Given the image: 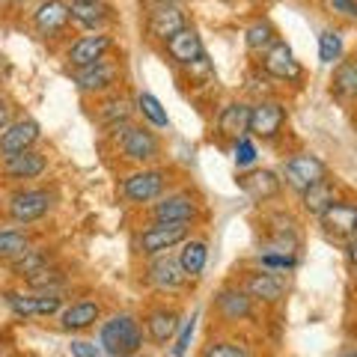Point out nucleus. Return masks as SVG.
I'll return each mask as SVG.
<instances>
[{"instance_id":"nucleus-2","label":"nucleus","mask_w":357,"mask_h":357,"mask_svg":"<svg viewBox=\"0 0 357 357\" xmlns=\"http://www.w3.org/2000/svg\"><path fill=\"white\" fill-rule=\"evenodd\" d=\"M116 137H119V149L128 161L146 164V161L158 158V152H161V143H158V137H155V131L143 128V126H131L128 122V126H122L116 131Z\"/></svg>"},{"instance_id":"nucleus-40","label":"nucleus","mask_w":357,"mask_h":357,"mask_svg":"<svg viewBox=\"0 0 357 357\" xmlns=\"http://www.w3.org/2000/svg\"><path fill=\"white\" fill-rule=\"evenodd\" d=\"M256 161V143L244 134V137L236 140V164L238 167H250Z\"/></svg>"},{"instance_id":"nucleus-5","label":"nucleus","mask_w":357,"mask_h":357,"mask_svg":"<svg viewBox=\"0 0 357 357\" xmlns=\"http://www.w3.org/2000/svg\"><path fill=\"white\" fill-rule=\"evenodd\" d=\"M286 122V107L280 102H271V98H262L250 107L248 116V134H253L256 140H274L280 134Z\"/></svg>"},{"instance_id":"nucleus-10","label":"nucleus","mask_w":357,"mask_h":357,"mask_svg":"<svg viewBox=\"0 0 357 357\" xmlns=\"http://www.w3.org/2000/svg\"><path fill=\"white\" fill-rule=\"evenodd\" d=\"M39 140V122L36 119H15L0 131V158H9V155L27 152L33 149V143Z\"/></svg>"},{"instance_id":"nucleus-6","label":"nucleus","mask_w":357,"mask_h":357,"mask_svg":"<svg viewBox=\"0 0 357 357\" xmlns=\"http://www.w3.org/2000/svg\"><path fill=\"white\" fill-rule=\"evenodd\" d=\"M51 206H54L51 191H45V188H27V191H18L9 199V218L15 223H33L48 215Z\"/></svg>"},{"instance_id":"nucleus-35","label":"nucleus","mask_w":357,"mask_h":357,"mask_svg":"<svg viewBox=\"0 0 357 357\" xmlns=\"http://www.w3.org/2000/svg\"><path fill=\"white\" fill-rule=\"evenodd\" d=\"M137 110L143 114V119L152 122L155 128H167V126H170V116H167L164 105H161L152 93H140V96H137Z\"/></svg>"},{"instance_id":"nucleus-16","label":"nucleus","mask_w":357,"mask_h":357,"mask_svg":"<svg viewBox=\"0 0 357 357\" xmlns=\"http://www.w3.org/2000/svg\"><path fill=\"white\" fill-rule=\"evenodd\" d=\"M155 223H191L197 218V203L188 194H170L152 206Z\"/></svg>"},{"instance_id":"nucleus-20","label":"nucleus","mask_w":357,"mask_h":357,"mask_svg":"<svg viewBox=\"0 0 357 357\" xmlns=\"http://www.w3.org/2000/svg\"><path fill=\"white\" fill-rule=\"evenodd\" d=\"M182 27H188L185 24V13L176 3H158L149 13V33H152L155 39L167 42L170 36H176Z\"/></svg>"},{"instance_id":"nucleus-34","label":"nucleus","mask_w":357,"mask_h":357,"mask_svg":"<svg viewBox=\"0 0 357 357\" xmlns=\"http://www.w3.org/2000/svg\"><path fill=\"white\" fill-rule=\"evenodd\" d=\"M244 42H248L250 51H265L268 45H274L277 42V33L271 27V21H265V18L253 21V24L244 30Z\"/></svg>"},{"instance_id":"nucleus-9","label":"nucleus","mask_w":357,"mask_h":357,"mask_svg":"<svg viewBox=\"0 0 357 357\" xmlns=\"http://www.w3.org/2000/svg\"><path fill=\"white\" fill-rule=\"evenodd\" d=\"M262 69L268 77H277V81H301V63L295 60L292 48L286 42L277 39L274 45H268L262 54Z\"/></svg>"},{"instance_id":"nucleus-27","label":"nucleus","mask_w":357,"mask_h":357,"mask_svg":"<svg viewBox=\"0 0 357 357\" xmlns=\"http://www.w3.org/2000/svg\"><path fill=\"white\" fill-rule=\"evenodd\" d=\"M218 310L227 321H238V319H250V298L241 289H223L218 295Z\"/></svg>"},{"instance_id":"nucleus-25","label":"nucleus","mask_w":357,"mask_h":357,"mask_svg":"<svg viewBox=\"0 0 357 357\" xmlns=\"http://www.w3.org/2000/svg\"><path fill=\"white\" fill-rule=\"evenodd\" d=\"M98 316H102V310H98L96 301H77V304L63 310L60 321H63V331H84L89 325H96Z\"/></svg>"},{"instance_id":"nucleus-29","label":"nucleus","mask_w":357,"mask_h":357,"mask_svg":"<svg viewBox=\"0 0 357 357\" xmlns=\"http://www.w3.org/2000/svg\"><path fill=\"white\" fill-rule=\"evenodd\" d=\"M331 93L342 98V102H349V98L357 93V66L351 60H342L337 66V72H333V84H331Z\"/></svg>"},{"instance_id":"nucleus-12","label":"nucleus","mask_w":357,"mask_h":357,"mask_svg":"<svg viewBox=\"0 0 357 357\" xmlns=\"http://www.w3.org/2000/svg\"><path fill=\"white\" fill-rule=\"evenodd\" d=\"M6 304L13 307L15 316H54L63 307V298L57 292H39V295H21L6 292Z\"/></svg>"},{"instance_id":"nucleus-39","label":"nucleus","mask_w":357,"mask_h":357,"mask_svg":"<svg viewBox=\"0 0 357 357\" xmlns=\"http://www.w3.org/2000/svg\"><path fill=\"white\" fill-rule=\"evenodd\" d=\"M203 357H250V354L236 342H211L203 351Z\"/></svg>"},{"instance_id":"nucleus-15","label":"nucleus","mask_w":357,"mask_h":357,"mask_svg":"<svg viewBox=\"0 0 357 357\" xmlns=\"http://www.w3.org/2000/svg\"><path fill=\"white\" fill-rule=\"evenodd\" d=\"M167 51L178 66H194L206 57V48H203V39L194 27H182L176 36L167 39Z\"/></svg>"},{"instance_id":"nucleus-32","label":"nucleus","mask_w":357,"mask_h":357,"mask_svg":"<svg viewBox=\"0 0 357 357\" xmlns=\"http://www.w3.org/2000/svg\"><path fill=\"white\" fill-rule=\"evenodd\" d=\"M131 102L126 96H116V98H110V102L102 107V122L105 126H110L114 131H119L122 126H128V119H131Z\"/></svg>"},{"instance_id":"nucleus-22","label":"nucleus","mask_w":357,"mask_h":357,"mask_svg":"<svg viewBox=\"0 0 357 357\" xmlns=\"http://www.w3.org/2000/svg\"><path fill=\"white\" fill-rule=\"evenodd\" d=\"M69 15L84 30H98L110 18V6L105 0H69Z\"/></svg>"},{"instance_id":"nucleus-4","label":"nucleus","mask_w":357,"mask_h":357,"mask_svg":"<svg viewBox=\"0 0 357 357\" xmlns=\"http://www.w3.org/2000/svg\"><path fill=\"white\" fill-rule=\"evenodd\" d=\"M191 227L188 223H152V227L137 238V253L143 256H161L164 250L176 248L188 238Z\"/></svg>"},{"instance_id":"nucleus-1","label":"nucleus","mask_w":357,"mask_h":357,"mask_svg":"<svg viewBox=\"0 0 357 357\" xmlns=\"http://www.w3.org/2000/svg\"><path fill=\"white\" fill-rule=\"evenodd\" d=\"M140 345H143L140 325L134 316H128V312L107 319L102 325V349L110 357H131V354L140 351Z\"/></svg>"},{"instance_id":"nucleus-37","label":"nucleus","mask_w":357,"mask_h":357,"mask_svg":"<svg viewBox=\"0 0 357 357\" xmlns=\"http://www.w3.org/2000/svg\"><path fill=\"white\" fill-rule=\"evenodd\" d=\"M259 262L265 271H289V268H295V256L289 253H262Z\"/></svg>"},{"instance_id":"nucleus-24","label":"nucleus","mask_w":357,"mask_h":357,"mask_svg":"<svg viewBox=\"0 0 357 357\" xmlns=\"http://www.w3.org/2000/svg\"><path fill=\"white\" fill-rule=\"evenodd\" d=\"M248 116H250V105H244V102H229L227 107L220 110V116H218V128L223 137H232V140H238L248 134Z\"/></svg>"},{"instance_id":"nucleus-17","label":"nucleus","mask_w":357,"mask_h":357,"mask_svg":"<svg viewBox=\"0 0 357 357\" xmlns=\"http://www.w3.org/2000/svg\"><path fill=\"white\" fill-rule=\"evenodd\" d=\"M45 170H48V158L36 149H27V152H18V155L3 158V173H6V178H13V182L39 178Z\"/></svg>"},{"instance_id":"nucleus-8","label":"nucleus","mask_w":357,"mask_h":357,"mask_svg":"<svg viewBox=\"0 0 357 357\" xmlns=\"http://www.w3.org/2000/svg\"><path fill=\"white\" fill-rule=\"evenodd\" d=\"M110 48H114V39H110L107 33L96 30V33H89V36H81L77 42H72V48L66 51V60H69L72 69H86V66L105 60Z\"/></svg>"},{"instance_id":"nucleus-19","label":"nucleus","mask_w":357,"mask_h":357,"mask_svg":"<svg viewBox=\"0 0 357 357\" xmlns=\"http://www.w3.org/2000/svg\"><path fill=\"white\" fill-rule=\"evenodd\" d=\"M146 277L158 292H176V289H182L188 280L185 271L178 268V259H173V256H158V259H152Z\"/></svg>"},{"instance_id":"nucleus-36","label":"nucleus","mask_w":357,"mask_h":357,"mask_svg":"<svg viewBox=\"0 0 357 357\" xmlns=\"http://www.w3.org/2000/svg\"><path fill=\"white\" fill-rule=\"evenodd\" d=\"M342 54H345V48H342V36L337 30H325L319 36V60L325 63V66H333L337 60H342Z\"/></svg>"},{"instance_id":"nucleus-26","label":"nucleus","mask_w":357,"mask_h":357,"mask_svg":"<svg viewBox=\"0 0 357 357\" xmlns=\"http://www.w3.org/2000/svg\"><path fill=\"white\" fill-rule=\"evenodd\" d=\"M206 259H208L206 241H199V238H185L182 241V250H178V268L185 271V277H199L203 274Z\"/></svg>"},{"instance_id":"nucleus-33","label":"nucleus","mask_w":357,"mask_h":357,"mask_svg":"<svg viewBox=\"0 0 357 357\" xmlns=\"http://www.w3.org/2000/svg\"><path fill=\"white\" fill-rule=\"evenodd\" d=\"M63 283H66V274L54 265H45V268H39V271L27 274V286L36 289V292H57Z\"/></svg>"},{"instance_id":"nucleus-44","label":"nucleus","mask_w":357,"mask_h":357,"mask_svg":"<svg viewBox=\"0 0 357 357\" xmlns=\"http://www.w3.org/2000/svg\"><path fill=\"white\" fill-rule=\"evenodd\" d=\"M158 3H178V0H158Z\"/></svg>"},{"instance_id":"nucleus-38","label":"nucleus","mask_w":357,"mask_h":357,"mask_svg":"<svg viewBox=\"0 0 357 357\" xmlns=\"http://www.w3.org/2000/svg\"><path fill=\"white\" fill-rule=\"evenodd\" d=\"M194 328H197V312H194V316L185 321L182 331H178V340H176V345H173V357H185V354H188V349H191Z\"/></svg>"},{"instance_id":"nucleus-13","label":"nucleus","mask_w":357,"mask_h":357,"mask_svg":"<svg viewBox=\"0 0 357 357\" xmlns=\"http://www.w3.org/2000/svg\"><path fill=\"white\" fill-rule=\"evenodd\" d=\"M119 75H122L119 66L105 57V60H98L93 66H86V69H75V81L84 93H105V89L116 86Z\"/></svg>"},{"instance_id":"nucleus-3","label":"nucleus","mask_w":357,"mask_h":357,"mask_svg":"<svg viewBox=\"0 0 357 357\" xmlns=\"http://www.w3.org/2000/svg\"><path fill=\"white\" fill-rule=\"evenodd\" d=\"M283 178H286L289 188H295L298 194H304L307 188L325 182L328 167H325V161H319L316 155H292V158L283 164Z\"/></svg>"},{"instance_id":"nucleus-23","label":"nucleus","mask_w":357,"mask_h":357,"mask_svg":"<svg viewBox=\"0 0 357 357\" xmlns=\"http://www.w3.org/2000/svg\"><path fill=\"white\" fill-rule=\"evenodd\" d=\"M176 331H178V312L173 307H158L146 316V333L152 342H158V345L170 342Z\"/></svg>"},{"instance_id":"nucleus-7","label":"nucleus","mask_w":357,"mask_h":357,"mask_svg":"<svg viewBox=\"0 0 357 357\" xmlns=\"http://www.w3.org/2000/svg\"><path fill=\"white\" fill-rule=\"evenodd\" d=\"M164 185H167V173L164 170H137L131 173L126 182H122V194H126L128 203H152L164 194Z\"/></svg>"},{"instance_id":"nucleus-18","label":"nucleus","mask_w":357,"mask_h":357,"mask_svg":"<svg viewBox=\"0 0 357 357\" xmlns=\"http://www.w3.org/2000/svg\"><path fill=\"white\" fill-rule=\"evenodd\" d=\"M244 292L253 301H265V304H277L286 295V280L274 271H253L248 274V283H244Z\"/></svg>"},{"instance_id":"nucleus-45","label":"nucleus","mask_w":357,"mask_h":357,"mask_svg":"<svg viewBox=\"0 0 357 357\" xmlns=\"http://www.w3.org/2000/svg\"><path fill=\"white\" fill-rule=\"evenodd\" d=\"M0 342H3V331H0Z\"/></svg>"},{"instance_id":"nucleus-30","label":"nucleus","mask_w":357,"mask_h":357,"mask_svg":"<svg viewBox=\"0 0 357 357\" xmlns=\"http://www.w3.org/2000/svg\"><path fill=\"white\" fill-rule=\"evenodd\" d=\"M51 259H54L51 250H45V248H27L24 253L18 256V259H13L9 265H13V274L27 277V274H33V271H39V268L51 265Z\"/></svg>"},{"instance_id":"nucleus-11","label":"nucleus","mask_w":357,"mask_h":357,"mask_svg":"<svg viewBox=\"0 0 357 357\" xmlns=\"http://www.w3.org/2000/svg\"><path fill=\"white\" fill-rule=\"evenodd\" d=\"M69 0H42V3L36 6V13H33V24H36V30L42 33V36H60V33L69 27Z\"/></svg>"},{"instance_id":"nucleus-43","label":"nucleus","mask_w":357,"mask_h":357,"mask_svg":"<svg viewBox=\"0 0 357 357\" xmlns=\"http://www.w3.org/2000/svg\"><path fill=\"white\" fill-rule=\"evenodd\" d=\"M9 114H13V107H9V102H6L3 96H0V131L9 126Z\"/></svg>"},{"instance_id":"nucleus-28","label":"nucleus","mask_w":357,"mask_h":357,"mask_svg":"<svg viewBox=\"0 0 357 357\" xmlns=\"http://www.w3.org/2000/svg\"><path fill=\"white\" fill-rule=\"evenodd\" d=\"M301 197H304V208L310 211V215H321L331 203H337V188L331 185V178H325V182L307 188Z\"/></svg>"},{"instance_id":"nucleus-14","label":"nucleus","mask_w":357,"mask_h":357,"mask_svg":"<svg viewBox=\"0 0 357 357\" xmlns=\"http://www.w3.org/2000/svg\"><path fill=\"white\" fill-rule=\"evenodd\" d=\"M236 182L250 199H256V203H268V199H274L277 194H280V188H283V178L277 176L274 170H248V173H241Z\"/></svg>"},{"instance_id":"nucleus-46","label":"nucleus","mask_w":357,"mask_h":357,"mask_svg":"<svg viewBox=\"0 0 357 357\" xmlns=\"http://www.w3.org/2000/svg\"><path fill=\"white\" fill-rule=\"evenodd\" d=\"M0 357H9V354H0Z\"/></svg>"},{"instance_id":"nucleus-31","label":"nucleus","mask_w":357,"mask_h":357,"mask_svg":"<svg viewBox=\"0 0 357 357\" xmlns=\"http://www.w3.org/2000/svg\"><path fill=\"white\" fill-rule=\"evenodd\" d=\"M30 248V236L24 229H0V262H13Z\"/></svg>"},{"instance_id":"nucleus-42","label":"nucleus","mask_w":357,"mask_h":357,"mask_svg":"<svg viewBox=\"0 0 357 357\" xmlns=\"http://www.w3.org/2000/svg\"><path fill=\"white\" fill-rule=\"evenodd\" d=\"M328 3H331L333 13H340L345 18H357V3L354 0H328Z\"/></svg>"},{"instance_id":"nucleus-21","label":"nucleus","mask_w":357,"mask_h":357,"mask_svg":"<svg viewBox=\"0 0 357 357\" xmlns=\"http://www.w3.org/2000/svg\"><path fill=\"white\" fill-rule=\"evenodd\" d=\"M321 227L333 236H345L351 238V232L357 227V208L351 203H345V199H337V203H331L325 211H321Z\"/></svg>"},{"instance_id":"nucleus-41","label":"nucleus","mask_w":357,"mask_h":357,"mask_svg":"<svg viewBox=\"0 0 357 357\" xmlns=\"http://www.w3.org/2000/svg\"><path fill=\"white\" fill-rule=\"evenodd\" d=\"M69 351H72V357H98L102 354V349H98L96 342H86V340H75L69 345Z\"/></svg>"}]
</instances>
